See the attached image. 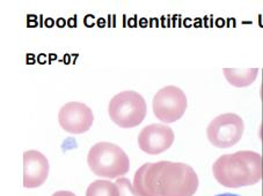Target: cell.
<instances>
[{"label":"cell","instance_id":"obj_1","mask_svg":"<svg viewBox=\"0 0 263 196\" xmlns=\"http://www.w3.org/2000/svg\"><path fill=\"white\" fill-rule=\"evenodd\" d=\"M198 185V177L192 166L170 161L144 164L134 178L139 196H193Z\"/></svg>","mask_w":263,"mask_h":196},{"label":"cell","instance_id":"obj_2","mask_svg":"<svg viewBox=\"0 0 263 196\" xmlns=\"http://www.w3.org/2000/svg\"><path fill=\"white\" fill-rule=\"evenodd\" d=\"M261 155L251 150L223 155L212 165L215 179L228 188L253 186L262 179Z\"/></svg>","mask_w":263,"mask_h":196},{"label":"cell","instance_id":"obj_3","mask_svg":"<svg viewBox=\"0 0 263 196\" xmlns=\"http://www.w3.org/2000/svg\"><path fill=\"white\" fill-rule=\"evenodd\" d=\"M87 164L94 175L107 179L122 177L130 170L128 155L111 142L94 144L87 155Z\"/></svg>","mask_w":263,"mask_h":196},{"label":"cell","instance_id":"obj_4","mask_svg":"<svg viewBox=\"0 0 263 196\" xmlns=\"http://www.w3.org/2000/svg\"><path fill=\"white\" fill-rule=\"evenodd\" d=\"M108 113L115 125L122 128H134L145 119L147 105L143 96L137 91L126 90L110 99Z\"/></svg>","mask_w":263,"mask_h":196},{"label":"cell","instance_id":"obj_5","mask_svg":"<svg viewBox=\"0 0 263 196\" xmlns=\"http://www.w3.org/2000/svg\"><path fill=\"white\" fill-rule=\"evenodd\" d=\"M245 132L242 118L235 113H224L216 117L206 128L208 140L217 148L226 149L237 144Z\"/></svg>","mask_w":263,"mask_h":196},{"label":"cell","instance_id":"obj_6","mask_svg":"<svg viewBox=\"0 0 263 196\" xmlns=\"http://www.w3.org/2000/svg\"><path fill=\"white\" fill-rule=\"evenodd\" d=\"M187 107V96L179 86H164L158 90V93L153 97L154 116L166 124L180 120L183 117Z\"/></svg>","mask_w":263,"mask_h":196},{"label":"cell","instance_id":"obj_7","mask_svg":"<svg viewBox=\"0 0 263 196\" xmlns=\"http://www.w3.org/2000/svg\"><path fill=\"white\" fill-rule=\"evenodd\" d=\"M58 121L71 134L86 133L93 125L94 115L90 107L80 102H69L60 110Z\"/></svg>","mask_w":263,"mask_h":196},{"label":"cell","instance_id":"obj_8","mask_svg":"<svg viewBox=\"0 0 263 196\" xmlns=\"http://www.w3.org/2000/svg\"><path fill=\"white\" fill-rule=\"evenodd\" d=\"M174 140V132L168 125L151 124L139 132L138 145L145 154L160 155L173 145Z\"/></svg>","mask_w":263,"mask_h":196},{"label":"cell","instance_id":"obj_9","mask_svg":"<svg viewBox=\"0 0 263 196\" xmlns=\"http://www.w3.org/2000/svg\"><path fill=\"white\" fill-rule=\"evenodd\" d=\"M49 162L37 150H28L24 154V186L26 188H37L42 186L49 176Z\"/></svg>","mask_w":263,"mask_h":196},{"label":"cell","instance_id":"obj_10","mask_svg":"<svg viewBox=\"0 0 263 196\" xmlns=\"http://www.w3.org/2000/svg\"><path fill=\"white\" fill-rule=\"evenodd\" d=\"M225 79L230 82V84L237 88H245L251 85L256 80L258 75V68H223Z\"/></svg>","mask_w":263,"mask_h":196},{"label":"cell","instance_id":"obj_11","mask_svg":"<svg viewBox=\"0 0 263 196\" xmlns=\"http://www.w3.org/2000/svg\"><path fill=\"white\" fill-rule=\"evenodd\" d=\"M86 196H120V189L110 180H95L86 189Z\"/></svg>","mask_w":263,"mask_h":196},{"label":"cell","instance_id":"obj_12","mask_svg":"<svg viewBox=\"0 0 263 196\" xmlns=\"http://www.w3.org/2000/svg\"><path fill=\"white\" fill-rule=\"evenodd\" d=\"M115 184L120 189V196H139L128 178H120Z\"/></svg>","mask_w":263,"mask_h":196},{"label":"cell","instance_id":"obj_13","mask_svg":"<svg viewBox=\"0 0 263 196\" xmlns=\"http://www.w3.org/2000/svg\"><path fill=\"white\" fill-rule=\"evenodd\" d=\"M52 196H77V195L72 193V191L60 190V191H56V193H53Z\"/></svg>","mask_w":263,"mask_h":196},{"label":"cell","instance_id":"obj_14","mask_svg":"<svg viewBox=\"0 0 263 196\" xmlns=\"http://www.w3.org/2000/svg\"><path fill=\"white\" fill-rule=\"evenodd\" d=\"M216 196H240L237 194H231V193H226V194H219V195H216Z\"/></svg>","mask_w":263,"mask_h":196}]
</instances>
